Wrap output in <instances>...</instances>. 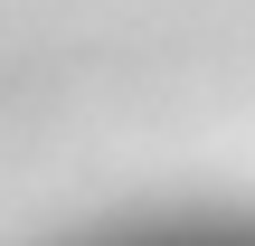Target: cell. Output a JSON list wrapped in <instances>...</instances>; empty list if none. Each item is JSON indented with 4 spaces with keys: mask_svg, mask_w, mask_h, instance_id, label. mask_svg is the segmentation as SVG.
<instances>
[{
    "mask_svg": "<svg viewBox=\"0 0 255 246\" xmlns=\"http://www.w3.org/2000/svg\"><path fill=\"white\" fill-rule=\"evenodd\" d=\"M114 246H255V218H199V228H142Z\"/></svg>",
    "mask_w": 255,
    "mask_h": 246,
    "instance_id": "cell-1",
    "label": "cell"
}]
</instances>
